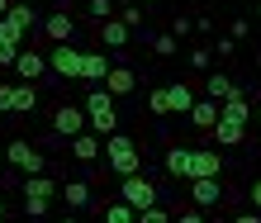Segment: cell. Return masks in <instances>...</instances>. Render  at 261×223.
Here are the masks:
<instances>
[{"instance_id": "7c38bea8", "label": "cell", "mask_w": 261, "mask_h": 223, "mask_svg": "<svg viewBox=\"0 0 261 223\" xmlns=\"http://www.w3.org/2000/svg\"><path fill=\"white\" fill-rule=\"evenodd\" d=\"M186 119H190V128H199V133H209L214 124H219V100H195V105L186 109Z\"/></svg>"}, {"instance_id": "9c48e42d", "label": "cell", "mask_w": 261, "mask_h": 223, "mask_svg": "<svg viewBox=\"0 0 261 223\" xmlns=\"http://www.w3.org/2000/svg\"><path fill=\"white\" fill-rule=\"evenodd\" d=\"M43 24V34H48L53 43H71L76 38V19H71V10H53L48 19H38Z\"/></svg>"}, {"instance_id": "5bb4252c", "label": "cell", "mask_w": 261, "mask_h": 223, "mask_svg": "<svg viewBox=\"0 0 261 223\" xmlns=\"http://www.w3.org/2000/svg\"><path fill=\"white\" fill-rule=\"evenodd\" d=\"M67 143H71V161H81V166H95L100 161V138L95 133H76Z\"/></svg>"}, {"instance_id": "e0dca14e", "label": "cell", "mask_w": 261, "mask_h": 223, "mask_svg": "<svg viewBox=\"0 0 261 223\" xmlns=\"http://www.w3.org/2000/svg\"><path fill=\"white\" fill-rule=\"evenodd\" d=\"M204 95H209V100H219V105H223V100L242 95V86H238L233 76H223V71H209V76H204Z\"/></svg>"}, {"instance_id": "74e56055", "label": "cell", "mask_w": 261, "mask_h": 223, "mask_svg": "<svg viewBox=\"0 0 261 223\" xmlns=\"http://www.w3.org/2000/svg\"><path fill=\"white\" fill-rule=\"evenodd\" d=\"M10 109H14V86L0 81V114H10Z\"/></svg>"}, {"instance_id": "ac0fdd59", "label": "cell", "mask_w": 261, "mask_h": 223, "mask_svg": "<svg viewBox=\"0 0 261 223\" xmlns=\"http://www.w3.org/2000/svg\"><path fill=\"white\" fill-rule=\"evenodd\" d=\"M219 171H223V152L190 147V176H219Z\"/></svg>"}, {"instance_id": "4dcf8cb0", "label": "cell", "mask_w": 261, "mask_h": 223, "mask_svg": "<svg viewBox=\"0 0 261 223\" xmlns=\"http://www.w3.org/2000/svg\"><path fill=\"white\" fill-rule=\"evenodd\" d=\"M86 14H90V19H110V14H114V0H86Z\"/></svg>"}, {"instance_id": "83f0119b", "label": "cell", "mask_w": 261, "mask_h": 223, "mask_svg": "<svg viewBox=\"0 0 261 223\" xmlns=\"http://www.w3.org/2000/svg\"><path fill=\"white\" fill-rule=\"evenodd\" d=\"M48 204L53 200H43V195H24V214L34 218V223H43V218H48Z\"/></svg>"}, {"instance_id": "d590c367", "label": "cell", "mask_w": 261, "mask_h": 223, "mask_svg": "<svg viewBox=\"0 0 261 223\" xmlns=\"http://www.w3.org/2000/svg\"><path fill=\"white\" fill-rule=\"evenodd\" d=\"M214 52H219V57H233V52H238V43H233V38H223V34H214Z\"/></svg>"}, {"instance_id": "b9f144b4", "label": "cell", "mask_w": 261, "mask_h": 223, "mask_svg": "<svg viewBox=\"0 0 261 223\" xmlns=\"http://www.w3.org/2000/svg\"><path fill=\"white\" fill-rule=\"evenodd\" d=\"M233 223H261V214H256V209H247V214H238Z\"/></svg>"}, {"instance_id": "7a4b0ae2", "label": "cell", "mask_w": 261, "mask_h": 223, "mask_svg": "<svg viewBox=\"0 0 261 223\" xmlns=\"http://www.w3.org/2000/svg\"><path fill=\"white\" fill-rule=\"evenodd\" d=\"M86 133H95V138H110V133H119V100L105 91V86H95V91L86 95Z\"/></svg>"}, {"instance_id": "484cf974", "label": "cell", "mask_w": 261, "mask_h": 223, "mask_svg": "<svg viewBox=\"0 0 261 223\" xmlns=\"http://www.w3.org/2000/svg\"><path fill=\"white\" fill-rule=\"evenodd\" d=\"M0 38H5V43H14V48H24V38H29V29H24V24H14L10 14H0Z\"/></svg>"}, {"instance_id": "603a6c76", "label": "cell", "mask_w": 261, "mask_h": 223, "mask_svg": "<svg viewBox=\"0 0 261 223\" xmlns=\"http://www.w3.org/2000/svg\"><path fill=\"white\" fill-rule=\"evenodd\" d=\"M105 71H110L105 52H81V81H105Z\"/></svg>"}, {"instance_id": "cb8c5ba5", "label": "cell", "mask_w": 261, "mask_h": 223, "mask_svg": "<svg viewBox=\"0 0 261 223\" xmlns=\"http://www.w3.org/2000/svg\"><path fill=\"white\" fill-rule=\"evenodd\" d=\"M10 19L14 24H24V29H38V14H34V5H29V0H10Z\"/></svg>"}, {"instance_id": "52a82bcc", "label": "cell", "mask_w": 261, "mask_h": 223, "mask_svg": "<svg viewBox=\"0 0 261 223\" xmlns=\"http://www.w3.org/2000/svg\"><path fill=\"white\" fill-rule=\"evenodd\" d=\"M186 185H190V200L199 204V209H214V204H219V200L228 195V190L219 185V176H190Z\"/></svg>"}, {"instance_id": "ee69618b", "label": "cell", "mask_w": 261, "mask_h": 223, "mask_svg": "<svg viewBox=\"0 0 261 223\" xmlns=\"http://www.w3.org/2000/svg\"><path fill=\"white\" fill-rule=\"evenodd\" d=\"M57 223H81V218H76V214H67V218H57Z\"/></svg>"}, {"instance_id": "816d5d0a", "label": "cell", "mask_w": 261, "mask_h": 223, "mask_svg": "<svg viewBox=\"0 0 261 223\" xmlns=\"http://www.w3.org/2000/svg\"><path fill=\"white\" fill-rule=\"evenodd\" d=\"M43 223H48V218H43Z\"/></svg>"}, {"instance_id": "ffe728a7", "label": "cell", "mask_w": 261, "mask_h": 223, "mask_svg": "<svg viewBox=\"0 0 261 223\" xmlns=\"http://www.w3.org/2000/svg\"><path fill=\"white\" fill-rule=\"evenodd\" d=\"M19 195H43V200H53V195H57V181H53L48 171H38V176H24V181H19Z\"/></svg>"}, {"instance_id": "7bdbcfd3", "label": "cell", "mask_w": 261, "mask_h": 223, "mask_svg": "<svg viewBox=\"0 0 261 223\" xmlns=\"http://www.w3.org/2000/svg\"><path fill=\"white\" fill-rule=\"evenodd\" d=\"M252 119H261V95H256V100H252Z\"/></svg>"}, {"instance_id": "8d00e7d4", "label": "cell", "mask_w": 261, "mask_h": 223, "mask_svg": "<svg viewBox=\"0 0 261 223\" xmlns=\"http://www.w3.org/2000/svg\"><path fill=\"white\" fill-rule=\"evenodd\" d=\"M14 57H19V48H14V43H5V38H0V67H14Z\"/></svg>"}, {"instance_id": "44dd1931", "label": "cell", "mask_w": 261, "mask_h": 223, "mask_svg": "<svg viewBox=\"0 0 261 223\" xmlns=\"http://www.w3.org/2000/svg\"><path fill=\"white\" fill-rule=\"evenodd\" d=\"M219 119H233V124H252V100L247 95H233L219 105Z\"/></svg>"}, {"instance_id": "60d3db41", "label": "cell", "mask_w": 261, "mask_h": 223, "mask_svg": "<svg viewBox=\"0 0 261 223\" xmlns=\"http://www.w3.org/2000/svg\"><path fill=\"white\" fill-rule=\"evenodd\" d=\"M171 223H204V214H195V209H190V214H180V218H171Z\"/></svg>"}, {"instance_id": "4fadbf2b", "label": "cell", "mask_w": 261, "mask_h": 223, "mask_svg": "<svg viewBox=\"0 0 261 223\" xmlns=\"http://www.w3.org/2000/svg\"><path fill=\"white\" fill-rule=\"evenodd\" d=\"M14 76H24V81L48 76V57H43V52H29V48H19V57H14Z\"/></svg>"}, {"instance_id": "ab89813d", "label": "cell", "mask_w": 261, "mask_h": 223, "mask_svg": "<svg viewBox=\"0 0 261 223\" xmlns=\"http://www.w3.org/2000/svg\"><path fill=\"white\" fill-rule=\"evenodd\" d=\"M247 200H252V209L261 214V176H256V181H252V190H247Z\"/></svg>"}, {"instance_id": "d4e9b609", "label": "cell", "mask_w": 261, "mask_h": 223, "mask_svg": "<svg viewBox=\"0 0 261 223\" xmlns=\"http://www.w3.org/2000/svg\"><path fill=\"white\" fill-rule=\"evenodd\" d=\"M147 48H152V57H176V52H180V38H176V34H152Z\"/></svg>"}, {"instance_id": "f907efd6", "label": "cell", "mask_w": 261, "mask_h": 223, "mask_svg": "<svg viewBox=\"0 0 261 223\" xmlns=\"http://www.w3.org/2000/svg\"><path fill=\"white\" fill-rule=\"evenodd\" d=\"M57 10H67V0H62V5H57Z\"/></svg>"}, {"instance_id": "3957f363", "label": "cell", "mask_w": 261, "mask_h": 223, "mask_svg": "<svg viewBox=\"0 0 261 223\" xmlns=\"http://www.w3.org/2000/svg\"><path fill=\"white\" fill-rule=\"evenodd\" d=\"M119 200L128 204V209H152V204L162 200V190H157V181L152 176H143V171H133V176H119Z\"/></svg>"}, {"instance_id": "f1b7e54d", "label": "cell", "mask_w": 261, "mask_h": 223, "mask_svg": "<svg viewBox=\"0 0 261 223\" xmlns=\"http://www.w3.org/2000/svg\"><path fill=\"white\" fill-rule=\"evenodd\" d=\"M114 19H124L128 29H143V19H147V14H143V5L133 0V5H119V14H114Z\"/></svg>"}, {"instance_id": "8992f818", "label": "cell", "mask_w": 261, "mask_h": 223, "mask_svg": "<svg viewBox=\"0 0 261 223\" xmlns=\"http://www.w3.org/2000/svg\"><path fill=\"white\" fill-rule=\"evenodd\" d=\"M48 128L57 133V138H76V133H86V109L81 105H57L48 114Z\"/></svg>"}, {"instance_id": "277c9868", "label": "cell", "mask_w": 261, "mask_h": 223, "mask_svg": "<svg viewBox=\"0 0 261 223\" xmlns=\"http://www.w3.org/2000/svg\"><path fill=\"white\" fill-rule=\"evenodd\" d=\"M5 161L14 171H24V176H38V171H48V152H38L29 138H10V147H5Z\"/></svg>"}, {"instance_id": "1f68e13d", "label": "cell", "mask_w": 261, "mask_h": 223, "mask_svg": "<svg viewBox=\"0 0 261 223\" xmlns=\"http://www.w3.org/2000/svg\"><path fill=\"white\" fill-rule=\"evenodd\" d=\"M166 34H176V38H190V34H195V19H190V14H176Z\"/></svg>"}, {"instance_id": "d6986e66", "label": "cell", "mask_w": 261, "mask_h": 223, "mask_svg": "<svg viewBox=\"0 0 261 223\" xmlns=\"http://www.w3.org/2000/svg\"><path fill=\"white\" fill-rule=\"evenodd\" d=\"M57 195H62V204H67L71 214L86 209V204L95 200V195H90V181H62V185H57Z\"/></svg>"}, {"instance_id": "2e32d148", "label": "cell", "mask_w": 261, "mask_h": 223, "mask_svg": "<svg viewBox=\"0 0 261 223\" xmlns=\"http://www.w3.org/2000/svg\"><path fill=\"white\" fill-rule=\"evenodd\" d=\"M242 138H247V124H233V119H219V124L209 128V143L214 147H238Z\"/></svg>"}, {"instance_id": "e575fe53", "label": "cell", "mask_w": 261, "mask_h": 223, "mask_svg": "<svg viewBox=\"0 0 261 223\" xmlns=\"http://www.w3.org/2000/svg\"><path fill=\"white\" fill-rule=\"evenodd\" d=\"M228 38H252V19H233V24H228Z\"/></svg>"}, {"instance_id": "d6a6232c", "label": "cell", "mask_w": 261, "mask_h": 223, "mask_svg": "<svg viewBox=\"0 0 261 223\" xmlns=\"http://www.w3.org/2000/svg\"><path fill=\"white\" fill-rule=\"evenodd\" d=\"M147 114L166 119V95H162V86H157V91H147Z\"/></svg>"}, {"instance_id": "4316f807", "label": "cell", "mask_w": 261, "mask_h": 223, "mask_svg": "<svg viewBox=\"0 0 261 223\" xmlns=\"http://www.w3.org/2000/svg\"><path fill=\"white\" fill-rule=\"evenodd\" d=\"M133 214L138 209H128L124 200H110V204H105V223H133Z\"/></svg>"}, {"instance_id": "30bf717a", "label": "cell", "mask_w": 261, "mask_h": 223, "mask_svg": "<svg viewBox=\"0 0 261 223\" xmlns=\"http://www.w3.org/2000/svg\"><path fill=\"white\" fill-rule=\"evenodd\" d=\"M162 161H166V176L171 181H190V147L186 143H166Z\"/></svg>"}, {"instance_id": "8fae6325", "label": "cell", "mask_w": 261, "mask_h": 223, "mask_svg": "<svg viewBox=\"0 0 261 223\" xmlns=\"http://www.w3.org/2000/svg\"><path fill=\"white\" fill-rule=\"evenodd\" d=\"M162 95H166V119H171V114H186V109L195 105V91H190L186 81H166Z\"/></svg>"}, {"instance_id": "7dc6e473", "label": "cell", "mask_w": 261, "mask_h": 223, "mask_svg": "<svg viewBox=\"0 0 261 223\" xmlns=\"http://www.w3.org/2000/svg\"><path fill=\"white\" fill-rule=\"evenodd\" d=\"M5 10H10V0H0V14H5Z\"/></svg>"}, {"instance_id": "5b68a950", "label": "cell", "mask_w": 261, "mask_h": 223, "mask_svg": "<svg viewBox=\"0 0 261 223\" xmlns=\"http://www.w3.org/2000/svg\"><path fill=\"white\" fill-rule=\"evenodd\" d=\"M48 71H53V81H81V48L76 43H53Z\"/></svg>"}, {"instance_id": "9a60e30c", "label": "cell", "mask_w": 261, "mask_h": 223, "mask_svg": "<svg viewBox=\"0 0 261 223\" xmlns=\"http://www.w3.org/2000/svg\"><path fill=\"white\" fill-rule=\"evenodd\" d=\"M128 34H133V29H128L124 19H100V43H105L110 52H124V48H128Z\"/></svg>"}, {"instance_id": "7402d4cb", "label": "cell", "mask_w": 261, "mask_h": 223, "mask_svg": "<svg viewBox=\"0 0 261 223\" xmlns=\"http://www.w3.org/2000/svg\"><path fill=\"white\" fill-rule=\"evenodd\" d=\"M34 109H38L34 81H14V109H10V114H34Z\"/></svg>"}, {"instance_id": "f6af8a7d", "label": "cell", "mask_w": 261, "mask_h": 223, "mask_svg": "<svg viewBox=\"0 0 261 223\" xmlns=\"http://www.w3.org/2000/svg\"><path fill=\"white\" fill-rule=\"evenodd\" d=\"M0 223H5V200H0Z\"/></svg>"}, {"instance_id": "681fc988", "label": "cell", "mask_w": 261, "mask_h": 223, "mask_svg": "<svg viewBox=\"0 0 261 223\" xmlns=\"http://www.w3.org/2000/svg\"><path fill=\"white\" fill-rule=\"evenodd\" d=\"M256 19H261V0H256Z\"/></svg>"}, {"instance_id": "f546056e", "label": "cell", "mask_w": 261, "mask_h": 223, "mask_svg": "<svg viewBox=\"0 0 261 223\" xmlns=\"http://www.w3.org/2000/svg\"><path fill=\"white\" fill-rule=\"evenodd\" d=\"M133 223H171V214H166L162 204H152V209H138V214H133Z\"/></svg>"}, {"instance_id": "6da1fadb", "label": "cell", "mask_w": 261, "mask_h": 223, "mask_svg": "<svg viewBox=\"0 0 261 223\" xmlns=\"http://www.w3.org/2000/svg\"><path fill=\"white\" fill-rule=\"evenodd\" d=\"M100 157H105V171H114V176L143 171V147H138L128 133H110V138H100Z\"/></svg>"}, {"instance_id": "ba28073f", "label": "cell", "mask_w": 261, "mask_h": 223, "mask_svg": "<svg viewBox=\"0 0 261 223\" xmlns=\"http://www.w3.org/2000/svg\"><path fill=\"white\" fill-rule=\"evenodd\" d=\"M100 86H105L114 100H119V95H133V91H138V71H133L128 62H119V67L105 71V81H100Z\"/></svg>"}, {"instance_id": "bcb514c9", "label": "cell", "mask_w": 261, "mask_h": 223, "mask_svg": "<svg viewBox=\"0 0 261 223\" xmlns=\"http://www.w3.org/2000/svg\"><path fill=\"white\" fill-rule=\"evenodd\" d=\"M143 5H147V10H152V5H162V0H143Z\"/></svg>"}, {"instance_id": "c3c4849f", "label": "cell", "mask_w": 261, "mask_h": 223, "mask_svg": "<svg viewBox=\"0 0 261 223\" xmlns=\"http://www.w3.org/2000/svg\"><path fill=\"white\" fill-rule=\"evenodd\" d=\"M114 5H133V0H114Z\"/></svg>"}, {"instance_id": "f35d334b", "label": "cell", "mask_w": 261, "mask_h": 223, "mask_svg": "<svg viewBox=\"0 0 261 223\" xmlns=\"http://www.w3.org/2000/svg\"><path fill=\"white\" fill-rule=\"evenodd\" d=\"M195 34H209V38H214L219 29H214V19H209V14H199V19H195Z\"/></svg>"}, {"instance_id": "836d02e7", "label": "cell", "mask_w": 261, "mask_h": 223, "mask_svg": "<svg viewBox=\"0 0 261 223\" xmlns=\"http://www.w3.org/2000/svg\"><path fill=\"white\" fill-rule=\"evenodd\" d=\"M186 57H190V67H195V71H209V62H214V57H209V48H190Z\"/></svg>"}]
</instances>
